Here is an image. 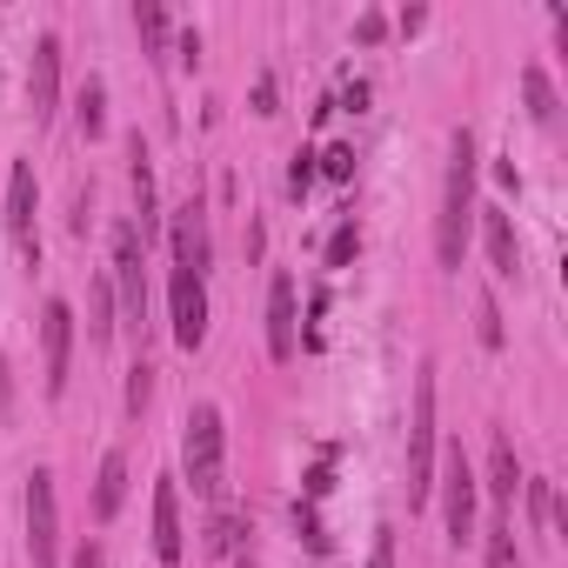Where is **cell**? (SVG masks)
I'll return each mask as SVG.
<instances>
[{"label": "cell", "instance_id": "6da1fadb", "mask_svg": "<svg viewBox=\"0 0 568 568\" xmlns=\"http://www.w3.org/2000/svg\"><path fill=\"white\" fill-rule=\"evenodd\" d=\"M468 221H475V134L455 128L448 141V187H442V221H435V254L442 267H462L468 247Z\"/></svg>", "mask_w": 568, "mask_h": 568}, {"label": "cell", "instance_id": "7a4b0ae2", "mask_svg": "<svg viewBox=\"0 0 568 568\" xmlns=\"http://www.w3.org/2000/svg\"><path fill=\"white\" fill-rule=\"evenodd\" d=\"M435 495V368L415 375V415H408V508Z\"/></svg>", "mask_w": 568, "mask_h": 568}, {"label": "cell", "instance_id": "3957f363", "mask_svg": "<svg viewBox=\"0 0 568 568\" xmlns=\"http://www.w3.org/2000/svg\"><path fill=\"white\" fill-rule=\"evenodd\" d=\"M221 455H227L221 408H214V402H201V408L187 415V481H194V495H201V501H214V495H221Z\"/></svg>", "mask_w": 568, "mask_h": 568}, {"label": "cell", "instance_id": "277c9868", "mask_svg": "<svg viewBox=\"0 0 568 568\" xmlns=\"http://www.w3.org/2000/svg\"><path fill=\"white\" fill-rule=\"evenodd\" d=\"M28 555H34V568H61V501H54L48 468L28 475Z\"/></svg>", "mask_w": 568, "mask_h": 568}, {"label": "cell", "instance_id": "5b68a950", "mask_svg": "<svg viewBox=\"0 0 568 568\" xmlns=\"http://www.w3.org/2000/svg\"><path fill=\"white\" fill-rule=\"evenodd\" d=\"M435 488H442L448 541H455V548H462V541H475V495H481V488H475V468H468V455H462V448H448V455H442V481H435Z\"/></svg>", "mask_w": 568, "mask_h": 568}, {"label": "cell", "instance_id": "8992f818", "mask_svg": "<svg viewBox=\"0 0 568 568\" xmlns=\"http://www.w3.org/2000/svg\"><path fill=\"white\" fill-rule=\"evenodd\" d=\"M168 302H174V342H181V348H201V342H207V281L174 267Z\"/></svg>", "mask_w": 568, "mask_h": 568}, {"label": "cell", "instance_id": "52a82bcc", "mask_svg": "<svg viewBox=\"0 0 568 568\" xmlns=\"http://www.w3.org/2000/svg\"><path fill=\"white\" fill-rule=\"evenodd\" d=\"M28 108H34V121H54V108H61V34H41V41H34V61H28Z\"/></svg>", "mask_w": 568, "mask_h": 568}, {"label": "cell", "instance_id": "ba28073f", "mask_svg": "<svg viewBox=\"0 0 568 568\" xmlns=\"http://www.w3.org/2000/svg\"><path fill=\"white\" fill-rule=\"evenodd\" d=\"M68 355H74V308L68 302H48V315H41V362H48V395H61L68 388Z\"/></svg>", "mask_w": 568, "mask_h": 568}, {"label": "cell", "instance_id": "9c48e42d", "mask_svg": "<svg viewBox=\"0 0 568 568\" xmlns=\"http://www.w3.org/2000/svg\"><path fill=\"white\" fill-rule=\"evenodd\" d=\"M295 348H302L295 281H288V274H274V281H267V355H274V362H295Z\"/></svg>", "mask_w": 568, "mask_h": 568}, {"label": "cell", "instance_id": "30bf717a", "mask_svg": "<svg viewBox=\"0 0 568 568\" xmlns=\"http://www.w3.org/2000/svg\"><path fill=\"white\" fill-rule=\"evenodd\" d=\"M8 234H14V247H21L28 261L41 254V234H34V168H28V161L8 168Z\"/></svg>", "mask_w": 568, "mask_h": 568}, {"label": "cell", "instance_id": "8fae6325", "mask_svg": "<svg viewBox=\"0 0 568 568\" xmlns=\"http://www.w3.org/2000/svg\"><path fill=\"white\" fill-rule=\"evenodd\" d=\"M114 281H121V308L141 322V308H148V281H141V227H134V221L114 227Z\"/></svg>", "mask_w": 568, "mask_h": 568}, {"label": "cell", "instance_id": "7c38bea8", "mask_svg": "<svg viewBox=\"0 0 568 568\" xmlns=\"http://www.w3.org/2000/svg\"><path fill=\"white\" fill-rule=\"evenodd\" d=\"M187 555V535H181V488L174 481H154V561L161 568H181Z\"/></svg>", "mask_w": 568, "mask_h": 568}, {"label": "cell", "instance_id": "4fadbf2b", "mask_svg": "<svg viewBox=\"0 0 568 568\" xmlns=\"http://www.w3.org/2000/svg\"><path fill=\"white\" fill-rule=\"evenodd\" d=\"M168 234H174V267L207 281V221H201V207H194V201H187V207H174Z\"/></svg>", "mask_w": 568, "mask_h": 568}, {"label": "cell", "instance_id": "5bb4252c", "mask_svg": "<svg viewBox=\"0 0 568 568\" xmlns=\"http://www.w3.org/2000/svg\"><path fill=\"white\" fill-rule=\"evenodd\" d=\"M475 214H481V241H488L495 274H501V281H515V274H521V241H515V221H508L501 207H475Z\"/></svg>", "mask_w": 568, "mask_h": 568}, {"label": "cell", "instance_id": "9a60e30c", "mask_svg": "<svg viewBox=\"0 0 568 568\" xmlns=\"http://www.w3.org/2000/svg\"><path fill=\"white\" fill-rule=\"evenodd\" d=\"M121 495H128V455L108 448L101 455V475H94V521H114L121 515Z\"/></svg>", "mask_w": 568, "mask_h": 568}, {"label": "cell", "instance_id": "2e32d148", "mask_svg": "<svg viewBox=\"0 0 568 568\" xmlns=\"http://www.w3.org/2000/svg\"><path fill=\"white\" fill-rule=\"evenodd\" d=\"M521 481H528V475H521V462H515V442H508V435H495V448H488V495L508 508Z\"/></svg>", "mask_w": 568, "mask_h": 568}, {"label": "cell", "instance_id": "e0dca14e", "mask_svg": "<svg viewBox=\"0 0 568 568\" xmlns=\"http://www.w3.org/2000/svg\"><path fill=\"white\" fill-rule=\"evenodd\" d=\"M128 154H134V201H141V241H148V234H154V161H148L141 134L128 141Z\"/></svg>", "mask_w": 568, "mask_h": 568}, {"label": "cell", "instance_id": "ac0fdd59", "mask_svg": "<svg viewBox=\"0 0 568 568\" xmlns=\"http://www.w3.org/2000/svg\"><path fill=\"white\" fill-rule=\"evenodd\" d=\"M521 94H528V114H535L541 128H555L561 101H555V88H548V74H541V68H528V74H521Z\"/></svg>", "mask_w": 568, "mask_h": 568}, {"label": "cell", "instance_id": "d6986e66", "mask_svg": "<svg viewBox=\"0 0 568 568\" xmlns=\"http://www.w3.org/2000/svg\"><path fill=\"white\" fill-rule=\"evenodd\" d=\"M355 254H362V227H355V214H342L335 234H328V247H322V261L328 267H355Z\"/></svg>", "mask_w": 568, "mask_h": 568}, {"label": "cell", "instance_id": "ffe728a7", "mask_svg": "<svg viewBox=\"0 0 568 568\" xmlns=\"http://www.w3.org/2000/svg\"><path fill=\"white\" fill-rule=\"evenodd\" d=\"M101 128H108V88H101V81H88V88H81V134L94 141Z\"/></svg>", "mask_w": 568, "mask_h": 568}, {"label": "cell", "instance_id": "44dd1931", "mask_svg": "<svg viewBox=\"0 0 568 568\" xmlns=\"http://www.w3.org/2000/svg\"><path fill=\"white\" fill-rule=\"evenodd\" d=\"M315 174H328V181H355V148H348V141H328V148L315 154Z\"/></svg>", "mask_w": 568, "mask_h": 568}, {"label": "cell", "instance_id": "7402d4cb", "mask_svg": "<svg viewBox=\"0 0 568 568\" xmlns=\"http://www.w3.org/2000/svg\"><path fill=\"white\" fill-rule=\"evenodd\" d=\"M488 568H528V561H521V548H515V528H508V521H495V528H488Z\"/></svg>", "mask_w": 568, "mask_h": 568}, {"label": "cell", "instance_id": "603a6c76", "mask_svg": "<svg viewBox=\"0 0 568 568\" xmlns=\"http://www.w3.org/2000/svg\"><path fill=\"white\" fill-rule=\"evenodd\" d=\"M134 28H141V41H148V48H154V54H161V48H168V14H161V8H154V0H141V8H134Z\"/></svg>", "mask_w": 568, "mask_h": 568}, {"label": "cell", "instance_id": "cb8c5ba5", "mask_svg": "<svg viewBox=\"0 0 568 568\" xmlns=\"http://www.w3.org/2000/svg\"><path fill=\"white\" fill-rule=\"evenodd\" d=\"M94 342H114V288H108V281H94Z\"/></svg>", "mask_w": 568, "mask_h": 568}, {"label": "cell", "instance_id": "d4e9b609", "mask_svg": "<svg viewBox=\"0 0 568 568\" xmlns=\"http://www.w3.org/2000/svg\"><path fill=\"white\" fill-rule=\"evenodd\" d=\"M315 187V148H295V161H288V194L302 201Z\"/></svg>", "mask_w": 568, "mask_h": 568}, {"label": "cell", "instance_id": "484cf974", "mask_svg": "<svg viewBox=\"0 0 568 568\" xmlns=\"http://www.w3.org/2000/svg\"><path fill=\"white\" fill-rule=\"evenodd\" d=\"M521 488H528V521L548 528V521H555V488H548V481H521Z\"/></svg>", "mask_w": 568, "mask_h": 568}, {"label": "cell", "instance_id": "4316f807", "mask_svg": "<svg viewBox=\"0 0 568 568\" xmlns=\"http://www.w3.org/2000/svg\"><path fill=\"white\" fill-rule=\"evenodd\" d=\"M295 528H302V541H308L315 555H328V528H322V515H315L308 501H295Z\"/></svg>", "mask_w": 568, "mask_h": 568}, {"label": "cell", "instance_id": "83f0119b", "mask_svg": "<svg viewBox=\"0 0 568 568\" xmlns=\"http://www.w3.org/2000/svg\"><path fill=\"white\" fill-rule=\"evenodd\" d=\"M241 548V521L234 515H214V528H207V555H234Z\"/></svg>", "mask_w": 568, "mask_h": 568}, {"label": "cell", "instance_id": "f1b7e54d", "mask_svg": "<svg viewBox=\"0 0 568 568\" xmlns=\"http://www.w3.org/2000/svg\"><path fill=\"white\" fill-rule=\"evenodd\" d=\"M148 395H154V368H148V362H134V368H128V408L141 415V408H148Z\"/></svg>", "mask_w": 568, "mask_h": 568}, {"label": "cell", "instance_id": "f546056e", "mask_svg": "<svg viewBox=\"0 0 568 568\" xmlns=\"http://www.w3.org/2000/svg\"><path fill=\"white\" fill-rule=\"evenodd\" d=\"M475 315H481V348H501V308H495V295H481Z\"/></svg>", "mask_w": 568, "mask_h": 568}, {"label": "cell", "instance_id": "4dcf8cb0", "mask_svg": "<svg viewBox=\"0 0 568 568\" xmlns=\"http://www.w3.org/2000/svg\"><path fill=\"white\" fill-rule=\"evenodd\" d=\"M368 568H395V528H375V555Z\"/></svg>", "mask_w": 568, "mask_h": 568}, {"label": "cell", "instance_id": "1f68e13d", "mask_svg": "<svg viewBox=\"0 0 568 568\" xmlns=\"http://www.w3.org/2000/svg\"><path fill=\"white\" fill-rule=\"evenodd\" d=\"M382 34H388V21H382V14H362V21H355V41H382Z\"/></svg>", "mask_w": 568, "mask_h": 568}, {"label": "cell", "instance_id": "d6a6232c", "mask_svg": "<svg viewBox=\"0 0 568 568\" xmlns=\"http://www.w3.org/2000/svg\"><path fill=\"white\" fill-rule=\"evenodd\" d=\"M254 114H274V74L254 81Z\"/></svg>", "mask_w": 568, "mask_h": 568}, {"label": "cell", "instance_id": "836d02e7", "mask_svg": "<svg viewBox=\"0 0 568 568\" xmlns=\"http://www.w3.org/2000/svg\"><path fill=\"white\" fill-rule=\"evenodd\" d=\"M395 28H402V34H422V28H428V8H402V21H395Z\"/></svg>", "mask_w": 568, "mask_h": 568}, {"label": "cell", "instance_id": "e575fe53", "mask_svg": "<svg viewBox=\"0 0 568 568\" xmlns=\"http://www.w3.org/2000/svg\"><path fill=\"white\" fill-rule=\"evenodd\" d=\"M68 568H108V555H101V541H88V548H81V555L68 561Z\"/></svg>", "mask_w": 568, "mask_h": 568}, {"label": "cell", "instance_id": "d590c367", "mask_svg": "<svg viewBox=\"0 0 568 568\" xmlns=\"http://www.w3.org/2000/svg\"><path fill=\"white\" fill-rule=\"evenodd\" d=\"M362 101H368V81H348V88H342V101H335V108H362Z\"/></svg>", "mask_w": 568, "mask_h": 568}]
</instances>
